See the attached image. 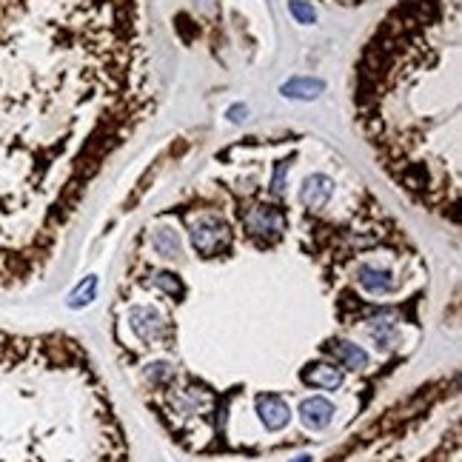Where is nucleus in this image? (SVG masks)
I'll use <instances>...</instances> for the list:
<instances>
[{
  "label": "nucleus",
  "instance_id": "f257e3e1",
  "mask_svg": "<svg viewBox=\"0 0 462 462\" xmlns=\"http://www.w3.org/2000/svg\"><path fill=\"white\" fill-rule=\"evenodd\" d=\"M154 106L143 0H0V291L49 271Z\"/></svg>",
  "mask_w": 462,
  "mask_h": 462
},
{
  "label": "nucleus",
  "instance_id": "f03ea898",
  "mask_svg": "<svg viewBox=\"0 0 462 462\" xmlns=\"http://www.w3.org/2000/svg\"><path fill=\"white\" fill-rule=\"evenodd\" d=\"M459 0H400L354 69V120L391 183L459 228Z\"/></svg>",
  "mask_w": 462,
  "mask_h": 462
},
{
  "label": "nucleus",
  "instance_id": "7ed1b4c3",
  "mask_svg": "<svg viewBox=\"0 0 462 462\" xmlns=\"http://www.w3.org/2000/svg\"><path fill=\"white\" fill-rule=\"evenodd\" d=\"M0 462H129L106 385L74 337L0 328Z\"/></svg>",
  "mask_w": 462,
  "mask_h": 462
},
{
  "label": "nucleus",
  "instance_id": "20e7f679",
  "mask_svg": "<svg viewBox=\"0 0 462 462\" xmlns=\"http://www.w3.org/2000/svg\"><path fill=\"white\" fill-rule=\"evenodd\" d=\"M126 325L143 349H169L174 342V322L149 303H132L126 311Z\"/></svg>",
  "mask_w": 462,
  "mask_h": 462
},
{
  "label": "nucleus",
  "instance_id": "39448f33",
  "mask_svg": "<svg viewBox=\"0 0 462 462\" xmlns=\"http://www.w3.org/2000/svg\"><path fill=\"white\" fill-rule=\"evenodd\" d=\"M257 414H260V422L266 425L269 434H277L283 428H288L291 422V408L288 402L277 394V391H266V394H257Z\"/></svg>",
  "mask_w": 462,
  "mask_h": 462
},
{
  "label": "nucleus",
  "instance_id": "423d86ee",
  "mask_svg": "<svg viewBox=\"0 0 462 462\" xmlns=\"http://www.w3.org/2000/svg\"><path fill=\"white\" fill-rule=\"evenodd\" d=\"M322 354L334 357L337 366L349 368V371H366V368L371 366L368 351L363 349V345L349 342V339H331V342H325V345H322Z\"/></svg>",
  "mask_w": 462,
  "mask_h": 462
},
{
  "label": "nucleus",
  "instance_id": "0eeeda50",
  "mask_svg": "<svg viewBox=\"0 0 462 462\" xmlns=\"http://www.w3.org/2000/svg\"><path fill=\"white\" fill-rule=\"evenodd\" d=\"M152 252L163 260H174L183 254V237H180V231L177 225H169V222H160L152 228Z\"/></svg>",
  "mask_w": 462,
  "mask_h": 462
},
{
  "label": "nucleus",
  "instance_id": "6e6552de",
  "mask_svg": "<svg viewBox=\"0 0 462 462\" xmlns=\"http://www.w3.org/2000/svg\"><path fill=\"white\" fill-rule=\"evenodd\" d=\"M300 380L311 388H320V391H337L342 385V368L328 366V363H308L300 371Z\"/></svg>",
  "mask_w": 462,
  "mask_h": 462
},
{
  "label": "nucleus",
  "instance_id": "1a4fd4ad",
  "mask_svg": "<svg viewBox=\"0 0 462 462\" xmlns=\"http://www.w3.org/2000/svg\"><path fill=\"white\" fill-rule=\"evenodd\" d=\"M334 405L325 400V397H311V400H303L300 405V417H303V425L311 428V431H325L334 419Z\"/></svg>",
  "mask_w": 462,
  "mask_h": 462
},
{
  "label": "nucleus",
  "instance_id": "9d476101",
  "mask_svg": "<svg viewBox=\"0 0 462 462\" xmlns=\"http://www.w3.org/2000/svg\"><path fill=\"white\" fill-rule=\"evenodd\" d=\"M283 97H291V100H314L325 91V80L320 77H291L288 83L280 86Z\"/></svg>",
  "mask_w": 462,
  "mask_h": 462
},
{
  "label": "nucleus",
  "instance_id": "9b49d317",
  "mask_svg": "<svg viewBox=\"0 0 462 462\" xmlns=\"http://www.w3.org/2000/svg\"><path fill=\"white\" fill-rule=\"evenodd\" d=\"M146 286L154 288V291H160V294H166L169 300H183L186 297V283L174 271H152V277L146 280Z\"/></svg>",
  "mask_w": 462,
  "mask_h": 462
},
{
  "label": "nucleus",
  "instance_id": "f8f14e48",
  "mask_svg": "<svg viewBox=\"0 0 462 462\" xmlns=\"http://www.w3.org/2000/svg\"><path fill=\"white\" fill-rule=\"evenodd\" d=\"M94 300H97V274H89V277H83V283L69 294L66 305H69L72 311H77V308L91 305Z\"/></svg>",
  "mask_w": 462,
  "mask_h": 462
},
{
  "label": "nucleus",
  "instance_id": "ddd939ff",
  "mask_svg": "<svg viewBox=\"0 0 462 462\" xmlns=\"http://www.w3.org/2000/svg\"><path fill=\"white\" fill-rule=\"evenodd\" d=\"M288 12H291L294 21L303 23V26H311V23L317 21V9L308 4V0H288Z\"/></svg>",
  "mask_w": 462,
  "mask_h": 462
},
{
  "label": "nucleus",
  "instance_id": "4468645a",
  "mask_svg": "<svg viewBox=\"0 0 462 462\" xmlns=\"http://www.w3.org/2000/svg\"><path fill=\"white\" fill-rule=\"evenodd\" d=\"M246 114H249V108L237 103V106L228 108V120H231V123H240V120H246Z\"/></svg>",
  "mask_w": 462,
  "mask_h": 462
},
{
  "label": "nucleus",
  "instance_id": "2eb2a0df",
  "mask_svg": "<svg viewBox=\"0 0 462 462\" xmlns=\"http://www.w3.org/2000/svg\"><path fill=\"white\" fill-rule=\"evenodd\" d=\"M322 4H331V6H360L366 0H322Z\"/></svg>",
  "mask_w": 462,
  "mask_h": 462
},
{
  "label": "nucleus",
  "instance_id": "dca6fc26",
  "mask_svg": "<svg viewBox=\"0 0 462 462\" xmlns=\"http://www.w3.org/2000/svg\"><path fill=\"white\" fill-rule=\"evenodd\" d=\"M294 462H311V453H303V456H297Z\"/></svg>",
  "mask_w": 462,
  "mask_h": 462
}]
</instances>
